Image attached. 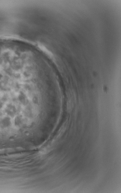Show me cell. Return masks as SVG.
I'll return each instance as SVG.
<instances>
[{"label": "cell", "mask_w": 121, "mask_h": 193, "mask_svg": "<svg viewBox=\"0 0 121 193\" xmlns=\"http://www.w3.org/2000/svg\"><path fill=\"white\" fill-rule=\"evenodd\" d=\"M23 148H22L18 147L15 148H8L1 149L0 150V154L4 153H12V152L20 151L23 150Z\"/></svg>", "instance_id": "cell-1"}]
</instances>
